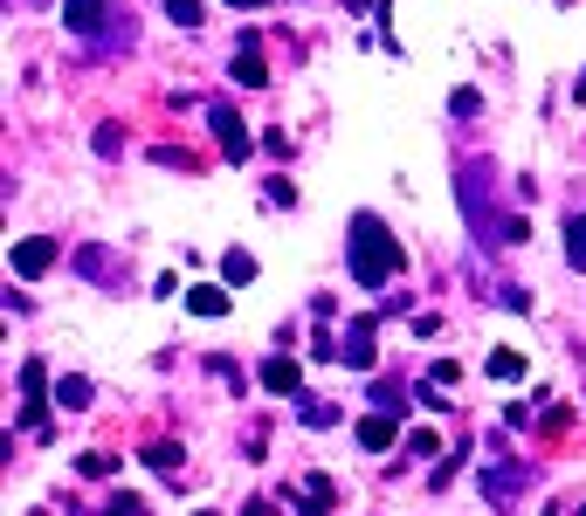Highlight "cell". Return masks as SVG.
<instances>
[{"instance_id": "obj_1", "label": "cell", "mask_w": 586, "mask_h": 516, "mask_svg": "<svg viewBox=\"0 0 586 516\" xmlns=\"http://www.w3.org/2000/svg\"><path fill=\"white\" fill-rule=\"evenodd\" d=\"M455 206H463L469 235H476L483 248L524 242V221H518V214H497V166H490V159H463V166H455Z\"/></svg>"}, {"instance_id": "obj_2", "label": "cell", "mask_w": 586, "mask_h": 516, "mask_svg": "<svg viewBox=\"0 0 586 516\" xmlns=\"http://www.w3.org/2000/svg\"><path fill=\"white\" fill-rule=\"evenodd\" d=\"M352 282H360V290H387V282L400 276V242L387 235V221L379 214H360L352 221Z\"/></svg>"}, {"instance_id": "obj_3", "label": "cell", "mask_w": 586, "mask_h": 516, "mask_svg": "<svg viewBox=\"0 0 586 516\" xmlns=\"http://www.w3.org/2000/svg\"><path fill=\"white\" fill-rule=\"evenodd\" d=\"M21 427H29V434L48 427V372L35 366V358L21 366Z\"/></svg>"}, {"instance_id": "obj_4", "label": "cell", "mask_w": 586, "mask_h": 516, "mask_svg": "<svg viewBox=\"0 0 586 516\" xmlns=\"http://www.w3.org/2000/svg\"><path fill=\"white\" fill-rule=\"evenodd\" d=\"M63 21H69V35L97 42V35H104V21H118V14H111V0H63Z\"/></svg>"}, {"instance_id": "obj_5", "label": "cell", "mask_w": 586, "mask_h": 516, "mask_svg": "<svg viewBox=\"0 0 586 516\" xmlns=\"http://www.w3.org/2000/svg\"><path fill=\"white\" fill-rule=\"evenodd\" d=\"M208 124H214V138H221V152H228V159H248V152H256L248 124H242L235 111H228V103H214V111H208Z\"/></svg>"}, {"instance_id": "obj_6", "label": "cell", "mask_w": 586, "mask_h": 516, "mask_svg": "<svg viewBox=\"0 0 586 516\" xmlns=\"http://www.w3.org/2000/svg\"><path fill=\"white\" fill-rule=\"evenodd\" d=\"M339 366H352V372H366V366H373V317H352V324H345Z\"/></svg>"}, {"instance_id": "obj_7", "label": "cell", "mask_w": 586, "mask_h": 516, "mask_svg": "<svg viewBox=\"0 0 586 516\" xmlns=\"http://www.w3.org/2000/svg\"><path fill=\"white\" fill-rule=\"evenodd\" d=\"M48 269H56V242H21V248H14V276H21V282H35V276H48Z\"/></svg>"}, {"instance_id": "obj_8", "label": "cell", "mask_w": 586, "mask_h": 516, "mask_svg": "<svg viewBox=\"0 0 586 516\" xmlns=\"http://www.w3.org/2000/svg\"><path fill=\"white\" fill-rule=\"evenodd\" d=\"M235 83H242V90H263V83H269V69H263V48H256V29L242 35V56H235Z\"/></svg>"}, {"instance_id": "obj_9", "label": "cell", "mask_w": 586, "mask_h": 516, "mask_svg": "<svg viewBox=\"0 0 586 516\" xmlns=\"http://www.w3.org/2000/svg\"><path fill=\"white\" fill-rule=\"evenodd\" d=\"M394 434H400V427H394V413L379 406V413H366V420H360V448H366V455H387V448H394Z\"/></svg>"}, {"instance_id": "obj_10", "label": "cell", "mask_w": 586, "mask_h": 516, "mask_svg": "<svg viewBox=\"0 0 586 516\" xmlns=\"http://www.w3.org/2000/svg\"><path fill=\"white\" fill-rule=\"evenodd\" d=\"M76 269H84L90 282H124V262L111 248H76Z\"/></svg>"}, {"instance_id": "obj_11", "label": "cell", "mask_w": 586, "mask_h": 516, "mask_svg": "<svg viewBox=\"0 0 586 516\" xmlns=\"http://www.w3.org/2000/svg\"><path fill=\"white\" fill-rule=\"evenodd\" d=\"M524 469H490V475H483V496H490V503H511V496H524Z\"/></svg>"}, {"instance_id": "obj_12", "label": "cell", "mask_w": 586, "mask_h": 516, "mask_svg": "<svg viewBox=\"0 0 586 516\" xmlns=\"http://www.w3.org/2000/svg\"><path fill=\"white\" fill-rule=\"evenodd\" d=\"M187 310H194V317H228V290H214V282H194V290H187Z\"/></svg>"}, {"instance_id": "obj_13", "label": "cell", "mask_w": 586, "mask_h": 516, "mask_svg": "<svg viewBox=\"0 0 586 516\" xmlns=\"http://www.w3.org/2000/svg\"><path fill=\"white\" fill-rule=\"evenodd\" d=\"M303 516H331V503H339V489H331V475H311V482H303Z\"/></svg>"}, {"instance_id": "obj_14", "label": "cell", "mask_w": 586, "mask_h": 516, "mask_svg": "<svg viewBox=\"0 0 586 516\" xmlns=\"http://www.w3.org/2000/svg\"><path fill=\"white\" fill-rule=\"evenodd\" d=\"M263 385H269V393H297V385H303L297 358H269V366H263Z\"/></svg>"}, {"instance_id": "obj_15", "label": "cell", "mask_w": 586, "mask_h": 516, "mask_svg": "<svg viewBox=\"0 0 586 516\" xmlns=\"http://www.w3.org/2000/svg\"><path fill=\"white\" fill-rule=\"evenodd\" d=\"M566 262H573V269H586V214H573V221H566Z\"/></svg>"}, {"instance_id": "obj_16", "label": "cell", "mask_w": 586, "mask_h": 516, "mask_svg": "<svg viewBox=\"0 0 586 516\" xmlns=\"http://www.w3.org/2000/svg\"><path fill=\"white\" fill-rule=\"evenodd\" d=\"M56 406H90V379H56Z\"/></svg>"}, {"instance_id": "obj_17", "label": "cell", "mask_w": 586, "mask_h": 516, "mask_svg": "<svg viewBox=\"0 0 586 516\" xmlns=\"http://www.w3.org/2000/svg\"><path fill=\"white\" fill-rule=\"evenodd\" d=\"M221 276H228V282H248V276H256V255L228 248V255H221Z\"/></svg>"}, {"instance_id": "obj_18", "label": "cell", "mask_w": 586, "mask_h": 516, "mask_svg": "<svg viewBox=\"0 0 586 516\" xmlns=\"http://www.w3.org/2000/svg\"><path fill=\"white\" fill-rule=\"evenodd\" d=\"M297 413H303V427H339V406L331 400H303Z\"/></svg>"}, {"instance_id": "obj_19", "label": "cell", "mask_w": 586, "mask_h": 516, "mask_svg": "<svg viewBox=\"0 0 586 516\" xmlns=\"http://www.w3.org/2000/svg\"><path fill=\"white\" fill-rule=\"evenodd\" d=\"M490 379H524V351H490Z\"/></svg>"}, {"instance_id": "obj_20", "label": "cell", "mask_w": 586, "mask_h": 516, "mask_svg": "<svg viewBox=\"0 0 586 516\" xmlns=\"http://www.w3.org/2000/svg\"><path fill=\"white\" fill-rule=\"evenodd\" d=\"M145 461H152V469H166V475H173V469H180V461H187V455H180V448H173V441H152V448H145Z\"/></svg>"}, {"instance_id": "obj_21", "label": "cell", "mask_w": 586, "mask_h": 516, "mask_svg": "<svg viewBox=\"0 0 586 516\" xmlns=\"http://www.w3.org/2000/svg\"><path fill=\"white\" fill-rule=\"evenodd\" d=\"M76 469H84V475H111V469H118V455H104V448H90L84 461H76Z\"/></svg>"}, {"instance_id": "obj_22", "label": "cell", "mask_w": 586, "mask_h": 516, "mask_svg": "<svg viewBox=\"0 0 586 516\" xmlns=\"http://www.w3.org/2000/svg\"><path fill=\"white\" fill-rule=\"evenodd\" d=\"M166 14L180 21V29H200V0H166Z\"/></svg>"}, {"instance_id": "obj_23", "label": "cell", "mask_w": 586, "mask_h": 516, "mask_svg": "<svg viewBox=\"0 0 586 516\" xmlns=\"http://www.w3.org/2000/svg\"><path fill=\"white\" fill-rule=\"evenodd\" d=\"M421 406H428V413H449V385L428 379V385H421Z\"/></svg>"}, {"instance_id": "obj_24", "label": "cell", "mask_w": 586, "mask_h": 516, "mask_svg": "<svg viewBox=\"0 0 586 516\" xmlns=\"http://www.w3.org/2000/svg\"><path fill=\"white\" fill-rule=\"evenodd\" d=\"M104 516H145V503H139V496H111Z\"/></svg>"}, {"instance_id": "obj_25", "label": "cell", "mask_w": 586, "mask_h": 516, "mask_svg": "<svg viewBox=\"0 0 586 516\" xmlns=\"http://www.w3.org/2000/svg\"><path fill=\"white\" fill-rule=\"evenodd\" d=\"M373 400L387 406V413H400V385H394V379H379V385H373Z\"/></svg>"}, {"instance_id": "obj_26", "label": "cell", "mask_w": 586, "mask_h": 516, "mask_svg": "<svg viewBox=\"0 0 586 516\" xmlns=\"http://www.w3.org/2000/svg\"><path fill=\"white\" fill-rule=\"evenodd\" d=\"M242 516H276V509H269V503H248V509H242Z\"/></svg>"}, {"instance_id": "obj_27", "label": "cell", "mask_w": 586, "mask_h": 516, "mask_svg": "<svg viewBox=\"0 0 586 516\" xmlns=\"http://www.w3.org/2000/svg\"><path fill=\"white\" fill-rule=\"evenodd\" d=\"M228 8H269V0H228Z\"/></svg>"}, {"instance_id": "obj_28", "label": "cell", "mask_w": 586, "mask_h": 516, "mask_svg": "<svg viewBox=\"0 0 586 516\" xmlns=\"http://www.w3.org/2000/svg\"><path fill=\"white\" fill-rule=\"evenodd\" d=\"M579 103H586V69H579Z\"/></svg>"}]
</instances>
